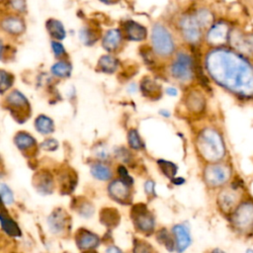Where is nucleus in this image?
<instances>
[{"mask_svg":"<svg viewBox=\"0 0 253 253\" xmlns=\"http://www.w3.org/2000/svg\"><path fill=\"white\" fill-rule=\"evenodd\" d=\"M35 128L42 135L52 134L54 130V125L51 118L45 115H40L35 121Z\"/></svg>","mask_w":253,"mask_h":253,"instance_id":"nucleus-21","label":"nucleus"},{"mask_svg":"<svg viewBox=\"0 0 253 253\" xmlns=\"http://www.w3.org/2000/svg\"><path fill=\"white\" fill-rule=\"evenodd\" d=\"M46 30L53 40L62 41L67 37V31L62 22L55 18H49L46 23Z\"/></svg>","mask_w":253,"mask_h":253,"instance_id":"nucleus-13","label":"nucleus"},{"mask_svg":"<svg viewBox=\"0 0 253 253\" xmlns=\"http://www.w3.org/2000/svg\"><path fill=\"white\" fill-rule=\"evenodd\" d=\"M34 185L37 191L42 195H49L54 191V180L51 174L42 171L36 174L34 178Z\"/></svg>","mask_w":253,"mask_h":253,"instance_id":"nucleus-14","label":"nucleus"},{"mask_svg":"<svg viewBox=\"0 0 253 253\" xmlns=\"http://www.w3.org/2000/svg\"><path fill=\"white\" fill-rule=\"evenodd\" d=\"M173 234L176 239V246L179 252L184 251L191 243V237L187 228L182 225L175 226L173 228Z\"/></svg>","mask_w":253,"mask_h":253,"instance_id":"nucleus-16","label":"nucleus"},{"mask_svg":"<svg viewBox=\"0 0 253 253\" xmlns=\"http://www.w3.org/2000/svg\"><path fill=\"white\" fill-rule=\"evenodd\" d=\"M230 37V29L227 23L225 22H217L214 23L209 31L207 39L210 43L215 45H219L224 43Z\"/></svg>","mask_w":253,"mask_h":253,"instance_id":"nucleus-12","label":"nucleus"},{"mask_svg":"<svg viewBox=\"0 0 253 253\" xmlns=\"http://www.w3.org/2000/svg\"><path fill=\"white\" fill-rule=\"evenodd\" d=\"M194 16L202 29L211 27L215 22L213 12L207 7H200L199 9H197L194 13Z\"/></svg>","mask_w":253,"mask_h":253,"instance_id":"nucleus-20","label":"nucleus"},{"mask_svg":"<svg viewBox=\"0 0 253 253\" xmlns=\"http://www.w3.org/2000/svg\"><path fill=\"white\" fill-rule=\"evenodd\" d=\"M4 51H5V46L2 40H0V59H2V57L4 56Z\"/></svg>","mask_w":253,"mask_h":253,"instance_id":"nucleus-41","label":"nucleus"},{"mask_svg":"<svg viewBox=\"0 0 253 253\" xmlns=\"http://www.w3.org/2000/svg\"><path fill=\"white\" fill-rule=\"evenodd\" d=\"M106 252H110V253H111V252H119V253H120V252H122V251H121V249H119L118 247L111 246V247H109V248L106 249Z\"/></svg>","mask_w":253,"mask_h":253,"instance_id":"nucleus-42","label":"nucleus"},{"mask_svg":"<svg viewBox=\"0 0 253 253\" xmlns=\"http://www.w3.org/2000/svg\"><path fill=\"white\" fill-rule=\"evenodd\" d=\"M94 153H95V155H96V157H98L99 160H102V161H105L109 157V150L103 145H98L96 147H95Z\"/></svg>","mask_w":253,"mask_h":253,"instance_id":"nucleus-35","label":"nucleus"},{"mask_svg":"<svg viewBox=\"0 0 253 253\" xmlns=\"http://www.w3.org/2000/svg\"><path fill=\"white\" fill-rule=\"evenodd\" d=\"M124 40L126 39L120 28L109 29L102 37V47L108 53H116L122 48Z\"/></svg>","mask_w":253,"mask_h":253,"instance_id":"nucleus-8","label":"nucleus"},{"mask_svg":"<svg viewBox=\"0 0 253 253\" xmlns=\"http://www.w3.org/2000/svg\"><path fill=\"white\" fill-rule=\"evenodd\" d=\"M150 43L155 54L165 57L173 54L175 43L171 32L163 22H155L151 27Z\"/></svg>","mask_w":253,"mask_h":253,"instance_id":"nucleus-1","label":"nucleus"},{"mask_svg":"<svg viewBox=\"0 0 253 253\" xmlns=\"http://www.w3.org/2000/svg\"><path fill=\"white\" fill-rule=\"evenodd\" d=\"M48 225L53 234L61 235L69 227V216L62 209H56L49 217Z\"/></svg>","mask_w":253,"mask_h":253,"instance_id":"nucleus-10","label":"nucleus"},{"mask_svg":"<svg viewBox=\"0 0 253 253\" xmlns=\"http://www.w3.org/2000/svg\"><path fill=\"white\" fill-rule=\"evenodd\" d=\"M77 207V211L78 213L84 217H89L93 215L94 213V207L92 206V204H90L88 201H80Z\"/></svg>","mask_w":253,"mask_h":253,"instance_id":"nucleus-31","label":"nucleus"},{"mask_svg":"<svg viewBox=\"0 0 253 253\" xmlns=\"http://www.w3.org/2000/svg\"><path fill=\"white\" fill-rule=\"evenodd\" d=\"M118 172H119V174H120V176H121V179L122 180H124L126 184H129V185H132L133 183H134V180H133V178L129 175V173H128V171H126V169L122 165V166H120L119 168H118Z\"/></svg>","mask_w":253,"mask_h":253,"instance_id":"nucleus-37","label":"nucleus"},{"mask_svg":"<svg viewBox=\"0 0 253 253\" xmlns=\"http://www.w3.org/2000/svg\"><path fill=\"white\" fill-rule=\"evenodd\" d=\"M161 115H163V117H166V118L170 117V113L167 112L166 110H162V111H161Z\"/></svg>","mask_w":253,"mask_h":253,"instance_id":"nucleus-45","label":"nucleus"},{"mask_svg":"<svg viewBox=\"0 0 253 253\" xmlns=\"http://www.w3.org/2000/svg\"><path fill=\"white\" fill-rule=\"evenodd\" d=\"M75 242L80 250H93L99 246L100 238L94 233L81 229L76 233Z\"/></svg>","mask_w":253,"mask_h":253,"instance_id":"nucleus-11","label":"nucleus"},{"mask_svg":"<svg viewBox=\"0 0 253 253\" xmlns=\"http://www.w3.org/2000/svg\"><path fill=\"white\" fill-rule=\"evenodd\" d=\"M98 1L104 5H116L119 2H121V0H98Z\"/></svg>","mask_w":253,"mask_h":253,"instance_id":"nucleus-39","label":"nucleus"},{"mask_svg":"<svg viewBox=\"0 0 253 253\" xmlns=\"http://www.w3.org/2000/svg\"><path fill=\"white\" fill-rule=\"evenodd\" d=\"M36 140L25 132L18 133L14 138V144L21 151L30 150L36 146Z\"/></svg>","mask_w":253,"mask_h":253,"instance_id":"nucleus-17","label":"nucleus"},{"mask_svg":"<svg viewBox=\"0 0 253 253\" xmlns=\"http://www.w3.org/2000/svg\"><path fill=\"white\" fill-rule=\"evenodd\" d=\"M119 66V61L116 57L110 54L102 55L98 60V67L99 69L106 73H113L117 71V68Z\"/></svg>","mask_w":253,"mask_h":253,"instance_id":"nucleus-22","label":"nucleus"},{"mask_svg":"<svg viewBox=\"0 0 253 253\" xmlns=\"http://www.w3.org/2000/svg\"><path fill=\"white\" fill-rule=\"evenodd\" d=\"M132 217L138 230L144 233L152 232L154 229V218L147 212L145 205H137L132 210Z\"/></svg>","mask_w":253,"mask_h":253,"instance_id":"nucleus-5","label":"nucleus"},{"mask_svg":"<svg viewBox=\"0 0 253 253\" xmlns=\"http://www.w3.org/2000/svg\"><path fill=\"white\" fill-rule=\"evenodd\" d=\"M158 164H160V167L165 176H167L169 178H172L175 176V174L177 172V166L175 164L165 162V161H158Z\"/></svg>","mask_w":253,"mask_h":253,"instance_id":"nucleus-29","label":"nucleus"},{"mask_svg":"<svg viewBox=\"0 0 253 253\" xmlns=\"http://www.w3.org/2000/svg\"><path fill=\"white\" fill-rule=\"evenodd\" d=\"M141 89L145 93V95H147V96H148V95L153 94L157 91L158 86L152 80L145 78L141 84Z\"/></svg>","mask_w":253,"mask_h":253,"instance_id":"nucleus-32","label":"nucleus"},{"mask_svg":"<svg viewBox=\"0 0 253 253\" xmlns=\"http://www.w3.org/2000/svg\"><path fill=\"white\" fill-rule=\"evenodd\" d=\"M172 181H173V183L176 184V185H181V184H183V183L185 182V179H183V178H175V179H173Z\"/></svg>","mask_w":253,"mask_h":253,"instance_id":"nucleus-44","label":"nucleus"},{"mask_svg":"<svg viewBox=\"0 0 253 253\" xmlns=\"http://www.w3.org/2000/svg\"><path fill=\"white\" fill-rule=\"evenodd\" d=\"M3 204H4V203H3V202H2V200H1V198H0V209H1V208H2V207H1V206H2V205H3Z\"/></svg>","mask_w":253,"mask_h":253,"instance_id":"nucleus-46","label":"nucleus"},{"mask_svg":"<svg viewBox=\"0 0 253 253\" xmlns=\"http://www.w3.org/2000/svg\"><path fill=\"white\" fill-rule=\"evenodd\" d=\"M0 198L7 206H10L14 203V195L12 190L5 183H0Z\"/></svg>","mask_w":253,"mask_h":253,"instance_id":"nucleus-28","label":"nucleus"},{"mask_svg":"<svg viewBox=\"0 0 253 253\" xmlns=\"http://www.w3.org/2000/svg\"><path fill=\"white\" fill-rule=\"evenodd\" d=\"M51 47H52V50H53V53L54 54L55 57H61L63 55L67 54V51L65 49V46H63L60 41H55V40H53L51 42Z\"/></svg>","mask_w":253,"mask_h":253,"instance_id":"nucleus-33","label":"nucleus"},{"mask_svg":"<svg viewBox=\"0 0 253 253\" xmlns=\"http://www.w3.org/2000/svg\"><path fill=\"white\" fill-rule=\"evenodd\" d=\"M27 24L24 15L6 12L0 16V31L11 37H20L25 34Z\"/></svg>","mask_w":253,"mask_h":253,"instance_id":"nucleus-2","label":"nucleus"},{"mask_svg":"<svg viewBox=\"0 0 253 253\" xmlns=\"http://www.w3.org/2000/svg\"><path fill=\"white\" fill-rule=\"evenodd\" d=\"M130 186L122 179H116L112 181L108 186L109 195L119 203L126 204L130 201L131 191Z\"/></svg>","mask_w":253,"mask_h":253,"instance_id":"nucleus-9","label":"nucleus"},{"mask_svg":"<svg viewBox=\"0 0 253 253\" xmlns=\"http://www.w3.org/2000/svg\"><path fill=\"white\" fill-rule=\"evenodd\" d=\"M0 224L3 231L10 236L19 237L21 236V231L16 221H14L11 217H7L6 215H0Z\"/></svg>","mask_w":253,"mask_h":253,"instance_id":"nucleus-19","label":"nucleus"},{"mask_svg":"<svg viewBox=\"0 0 253 253\" xmlns=\"http://www.w3.org/2000/svg\"><path fill=\"white\" fill-rule=\"evenodd\" d=\"M145 193L148 195H151L154 193V183L153 181H146L145 183Z\"/></svg>","mask_w":253,"mask_h":253,"instance_id":"nucleus-38","label":"nucleus"},{"mask_svg":"<svg viewBox=\"0 0 253 253\" xmlns=\"http://www.w3.org/2000/svg\"><path fill=\"white\" fill-rule=\"evenodd\" d=\"M120 220L118 212L114 209H104L101 212V221L106 227H115Z\"/></svg>","mask_w":253,"mask_h":253,"instance_id":"nucleus-25","label":"nucleus"},{"mask_svg":"<svg viewBox=\"0 0 253 253\" xmlns=\"http://www.w3.org/2000/svg\"><path fill=\"white\" fill-rule=\"evenodd\" d=\"M101 37V33L97 27L90 24L84 25L79 31V40L85 46H92Z\"/></svg>","mask_w":253,"mask_h":253,"instance_id":"nucleus-15","label":"nucleus"},{"mask_svg":"<svg viewBox=\"0 0 253 253\" xmlns=\"http://www.w3.org/2000/svg\"><path fill=\"white\" fill-rule=\"evenodd\" d=\"M192 59L186 54H179L171 66L173 77L179 80H188L191 77Z\"/></svg>","mask_w":253,"mask_h":253,"instance_id":"nucleus-6","label":"nucleus"},{"mask_svg":"<svg viewBox=\"0 0 253 253\" xmlns=\"http://www.w3.org/2000/svg\"><path fill=\"white\" fill-rule=\"evenodd\" d=\"M166 93H167V95H169V96H177L178 91L174 87H168L166 89Z\"/></svg>","mask_w":253,"mask_h":253,"instance_id":"nucleus-40","label":"nucleus"},{"mask_svg":"<svg viewBox=\"0 0 253 253\" xmlns=\"http://www.w3.org/2000/svg\"><path fill=\"white\" fill-rule=\"evenodd\" d=\"M207 175L209 176V180L211 183H214L216 185L224 183V181L227 179V173L226 171L220 167H214L210 169L207 172Z\"/></svg>","mask_w":253,"mask_h":253,"instance_id":"nucleus-26","label":"nucleus"},{"mask_svg":"<svg viewBox=\"0 0 253 253\" xmlns=\"http://www.w3.org/2000/svg\"><path fill=\"white\" fill-rule=\"evenodd\" d=\"M5 102L14 117L19 112L22 113L24 118L27 117V114L29 112V101L25 97V95H23V93L18 90H13L7 95Z\"/></svg>","mask_w":253,"mask_h":253,"instance_id":"nucleus-7","label":"nucleus"},{"mask_svg":"<svg viewBox=\"0 0 253 253\" xmlns=\"http://www.w3.org/2000/svg\"><path fill=\"white\" fill-rule=\"evenodd\" d=\"M128 90H129V92H130V93H135V92H137V90H138V87H137V85H136L135 83H133V84H131V85L129 86Z\"/></svg>","mask_w":253,"mask_h":253,"instance_id":"nucleus-43","label":"nucleus"},{"mask_svg":"<svg viewBox=\"0 0 253 253\" xmlns=\"http://www.w3.org/2000/svg\"><path fill=\"white\" fill-rule=\"evenodd\" d=\"M178 27L182 37L188 43L196 44L202 37V28L194 14H184L178 20Z\"/></svg>","mask_w":253,"mask_h":253,"instance_id":"nucleus-3","label":"nucleus"},{"mask_svg":"<svg viewBox=\"0 0 253 253\" xmlns=\"http://www.w3.org/2000/svg\"><path fill=\"white\" fill-rule=\"evenodd\" d=\"M13 75L5 71H0V94L5 93L13 85Z\"/></svg>","mask_w":253,"mask_h":253,"instance_id":"nucleus-27","label":"nucleus"},{"mask_svg":"<svg viewBox=\"0 0 253 253\" xmlns=\"http://www.w3.org/2000/svg\"><path fill=\"white\" fill-rule=\"evenodd\" d=\"M128 142L133 149H141L143 147V142L136 130H131L128 135Z\"/></svg>","mask_w":253,"mask_h":253,"instance_id":"nucleus-30","label":"nucleus"},{"mask_svg":"<svg viewBox=\"0 0 253 253\" xmlns=\"http://www.w3.org/2000/svg\"><path fill=\"white\" fill-rule=\"evenodd\" d=\"M120 29L126 40L132 42H143L147 38V29L143 24L133 20H125L121 23Z\"/></svg>","mask_w":253,"mask_h":253,"instance_id":"nucleus-4","label":"nucleus"},{"mask_svg":"<svg viewBox=\"0 0 253 253\" xmlns=\"http://www.w3.org/2000/svg\"><path fill=\"white\" fill-rule=\"evenodd\" d=\"M91 174L94 178L100 181H109L113 177L112 169L103 163H94L90 168Z\"/></svg>","mask_w":253,"mask_h":253,"instance_id":"nucleus-18","label":"nucleus"},{"mask_svg":"<svg viewBox=\"0 0 253 253\" xmlns=\"http://www.w3.org/2000/svg\"><path fill=\"white\" fill-rule=\"evenodd\" d=\"M5 7L9 12L24 16L28 13L27 0H5Z\"/></svg>","mask_w":253,"mask_h":253,"instance_id":"nucleus-24","label":"nucleus"},{"mask_svg":"<svg viewBox=\"0 0 253 253\" xmlns=\"http://www.w3.org/2000/svg\"><path fill=\"white\" fill-rule=\"evenodd\" d=\"M58 147V143L54 139H48L41 144V148L46 151H54Z\"/></svg>","mask_w":253,"mask_h":253,"instance_id":"nucleus-36","label":"nucleus"},{"mask_svg":"<svg viewBox=\"0 0 253 253\" xmlns=\"http://www.w3.org/2000/svg\"><path fill=\"white\" fill-rule=\"evenodd\" d=\"M157 239L160 240L162 243H163L168 250H173L174 247V241L173 239L169 236L166 231H162L157 235Z\"/></svg>","mask_w":253,"mask_h":253,"instance_id":"nucleus-34","label":"nucleus"},{"mask_svg":"<svg viewBox=\"0 0 253 253\" xmlns=\"http://www.w3.org/2000/svg\"><path fill=\"white\" fill-rule=\"evenodd\" d=\"M72 67L69 61L66 60H59L52 67L51 72L52 73L59 78H66L69 77L72 73Z\"/></svg>","mask_w":253,"mask_h":253,"instance_id":"nucleus-23","label":"nucleus"}]
</instances>
